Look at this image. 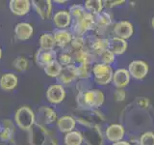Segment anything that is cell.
Instances as JSON below:
<instances>
[{
    "instance_id": "obj_1",
    "label": "cell",
    "mask_w": 154,
    "mask_h": 145,
    "mask_svg": "<svg viewBox=\"0 0 154 145\" xmlns=\"http://www.w3.org/2000/svg\"><path fill=\"white\" fill-rule=\"evenodd\" d=\"M105 96L98 89H91L85 92H79L76 96V102L82 109H95L104 104Z\"/></svg>"
},
{
    "instance_id": "obj_2",
    "label": "cell",
    "mask_w": 154,
    "mask_h": 145,
    "mask_svg": "<svg viewBox=\"0 0 154 145\" xmlns=\"http://www.w3.org/2000/svg\"><path fill=\"white\" fill-rule=\"evenodd\" d=\"M14 123L20 130L28 132L36 123V115L30 108L21 106L14 114Z\"/></svg>"
},
{
    "instance_id": "obj_3",
    "label": "cell",
    "mask_w": 154,
    "mask_h": 145,
    "mask_svg": "<svg viewBox=\"0 0 154 145\" xmlns=\"http://www.w3.org/2000/svg\"><path fill=\"white\" fill-rule=\"evenodd\" d=\"M114 71L112 67L102 63H94L91 66V75L94 76V80L98 85H107L112 82Z\"/></svg>"
},
{
    "instance_id": "obj_4",
    "label": "cell",
    "mask_w": 154,
    "mask_h": 145,
    "mask_svg": "<svg viewBox=\"0 0 154 145\" xmlns=\"http://www.w3.org/2000/svg\"><path fill=\"white\" fill-rule=\"evenodd\" d=\"M29 144L30 145H45L49 134L42 125L35 123L33 127L28 130Z\"/></svg>"
},
{
    "instance_id": "obj_5",
    "label": "cell",
    "mask_w": 154,
    "mask_h": 145,
    "mask_svg": "<svg viewBox=\"0 0 154 145\" xmlns=\"http://www.w3.org/2000/svg\"><path fill=\"white\" fill-rule=\"evenodd\" d=\"M127 70L130 76L133 77L134 79L142 80L146 77L149 72V67L147 63L143 60H134L129 63Z\"/></svg>"
},
{
    "instance_id": "obj_6",
    "label": "cell",
    "mask_w": 154,
    "mask_h": 145,
    "mask_svg": "<svg viewBox=\"0 0 154 145\" xmlns=\"http://www.w3.org/2000/svg\"><path fill=\"white\" fill-rule=\"evenodd\" d=\"M66 98L65 87L61 84H52L46 90V99L52 105H59Z\"/></svg>"
},
{
    "instance_id": "obj_7",
    "label": "cell",
    "mask_w": 154,
    "mask_h": 145,
    "mask_svg": "<svg viewBox=\"0 0 154 145\" xmlns=\"http://www.w3.org/2000/svg\"><path fill=\"white\" fill-rule=\"evenodd\" d=\"M113 33L115 37L127 40V39L131 38L134 34L133 24L128 21H118L113 27Z\"/></svg>"
},
{
    "instance_id": "obj_8",
    "label": "cell",
    "mask_w": 154,
    "mask_h": 145,
    "mask_svg": "<svg viewBox=\"0 0 154 145\" xmlns=\"http://www.w3.org/2000/svg\"><path fill=\"white\" fill-rule=\"evenodd\" d=\"M38 123L41 125H50L58 120L56 111L49 106H41L36 116Z\"/></svg>"
},
{
    "instance_id": "obj_9",
    "label": "cell",
    "mask_w": 154,
    "mask_h": 145,
    "mask_svg": "<svg viewBox=\"0 0 154 145\" xmlns=\"http://www.w3.org/2000/svg\"><path fill=\"white\" fill-rule=\"evenodd\" d=\"M124 135H125L124 127L120 124H111L105 130L106 139L112 143L123 140Z\"/></svg>"
},
{
    "instance_id": "obj_10",
    "label": "cell",
    "mask_w": 154,
    "mask_h": 145,
    "mask_svg": "<svg viewBox=\"0 0 154 145\" xmlns=\"http://www.w3.org/2000/svg\"><path fill=\"white\" fill-rule=\"evenodd\" d=\"M130 79L131 76H130L128 70L124 68H119L114 72L112 83L117 89H123L129 84Z\"/></svg>"
},
{
    "instance_id": "obj_11",
    "label": "cell",
    "mask_w": 154,
    "mask_h": 145,
    "mask_svg": "<svg viewBox=\"0 0 154 145\" xmlns=\"http://www.w3.org/2000/svg\"><path fill=\"white\" fill-rule=\"evenodd\" d=\"M77 79L76 76V65L71 64L66 67H63L61 74L57 77V80L59 81L61 85H70L72 82Z\"/></svg>"
},
{
    "instance_id": "obj_12",
    "label": "cell",
    "mask_w": 154,
    "mask_h": 145,
    "mask_svg": "<svg viewBox=\"0 0 154 145\" xmlns=\"http://www.w3.org/2000/svg\"><path fill=\"white\" fill-rule=\"evenodd\" d=\"M31 4L42 19L50 18L52 14V2L50 0H34Z\"/></svg>"
},
{
    "instance_id": "obj_13",
    "label": "cell",
    "mask_w": 154,
    "mask_h": 145,
    "mask_svg": "<svg viewBox=\"0 0 154 145\" xmlns=\"http://www.w3.org/2000/svg\"><path fill=\"white\" fill-rule=\"evenodd\" d=\"M32 6L29 0H11L9 2V9L16 16H25L30 12Z\"/></svg>"
},
{
    "instance_id": "obj_14",
    "label": "cell",
    "mask_w": 154,
    "mask_h": 145,
    "mask_svg": "<svg viewBox=\"0 0 154 145\" xmlns=\"http://www.w3.org/2000/svg\"><path fill=\"white\" fill-rule=\"evenodd\" d=\"M96 55L90 50H81L78 51H72V59L77 65H91L95 61Z\"/></svg>"
},
{
    "instance_id": "obj_15",
    "label": "cell",
    "mask_w": 154,
    "mask_h": 145,
    "mask_svg": "<svg viewBox=\"0 0 154 145\" xmlns=\"http://www.w3.org/2000/svg\"><path fill=\"white\" fill-rule=\"evenodd\" d=\"M35 60L38 66L45 68L49 63L57 60V52L54 50H41V48H38V51L36 52Z\"/></svg>"
},
{
    "instance_id": "obj_16",
    "label": "cell",
    "mask_w": 154,
    "mask_h": 145,
    "mask_svg": "<svg viewBox=\"0 0 154 145\" xmlns=\"http://www.w3.org/2000/svg\"><path fill=\"white\" fill-rule=\"evenodd\" d=\"M53 24L56 26L57 29H66L71 25L72 18L69 11L66 10H60L54 14L53 16Z\"/></svg>"
},
{
    "instance_id": "obj_17",
    "label": "cell",
    "mask_w": 154,
    "mask_h": 145,
    "mask_svg": "<svg viewBox=\"0 0 154 145\" xmlns=\"http://www.w3.org/2000/svg\"><path fill=\"white\" fill-rule=\"evenodd\" d=\"M52 34L54 36L56 46L61 48H66L67 46H69L73 38L71 32L66 29H56Z\"/></svg>"
},
{
    "instance_id": "obj_18",
    "label": "cell",
    "mask_w": 154,
    "mask_h": 145,
    "mask_svg": "<svg viewBox=\"0 0 154 145\" xmlns=\"http://www.w3.org/2000/svg\"><path fill=\"white\" fill-rule=\"evenodd\" d=\"M33 26L28 22H19L14 27V37L19 41H26L33 36Z\"/></svg>"
},
{
    "instance_id": "obj_19",
    "label": "cell",
    "mask_w": 154,
    "mask_h": 145,
    "mask_svg": "<svg viewBox=\"0 0 154 145\" xmlns=\"http://www.w3.org/2000/svg\"><path fill=\"white\" fill-rule=\"evenodd\" d=\"M75 126L76 120L73 116L65 115L57 120V128L63 134H67L74 130Z\"/></svg>"
},
{
    "instance_id": "obj_20",
    "label": "cell",
    "mask_w": 154,
    "mask_h": 145,
    "mask_svg": "<svg viewBox=\"0 0 154 145\" xmlns=\"http://www.w3.org/2000/svg\"><path fill=\"white\" fill-rule=\"evenodd\" d=\"M14 132H16V127H14V122H12L11 120L4 119L2 122V132L0 134V140L2 142L7 143L12 142Z\"/></svg>"
},
{
    "instance_id": "obj_21",
    "label": "cell",
    "mask_w": 154,
    "mask_h": 145,
    "mask_svg": "<svg viewBox=\"0 0 154 145\" xmlns=\"http://www.w3.org/2000/svg\"><path fill=\"white\" fill-rule=\"evenodd\" d=\"M128 47V44L126 40L120 39L118 37H112L109 39V50L115 55H122L126 51Z\"/></svg>"
},
{
    "instance_id": "obj_22",
    "label": "cell",
    "mask_w": 154,
    "mask_h": 145,
    "mask_svg": "<svg viewBox=\"0 0 154 145\" xmlns=\"http://www.w3.org/2000/svg\"><path fill=\"white\" fill-rule=\"evenodd\" d=\"M17 76L12 72L2 75L0 77V88L4 91H11L17 86Z\"/></svg>"
},
{
    "instance_id": "obj_23",
    "label": "cell",
    "mask_w": 154,
    "mask_h": 145,
    "mask_svg": "<svg viewBox=\"0 0 154 145\" xmlns=\"http://www.w3.org/2000/svg\"><path fill=\"white\" fill-rule=\"evenodd\" d=\"M106 50H109V39L108 38H103V37L95 38L94 40L91 43L90 50L91 52H94L96 56Z\"/></svg>"
},
{
    "instance_id": "obj_24",
    "label": "cell",
    "mask_w": 154,
    "mask_h": 145,
    "mask_svg": "<svg viewBox=\"0 0 154 145\" xmlns=\"http://www.w3.org/2000/svg\"><path fill=\"white\" fill-rule=\"evenodd\" d=\"M84 8L87 13L93 16H97L98 14L103 12L104 4L102 0H87L84 4Z\"/></svg>"
},
{
    "instance_id": "obj_25",
    "label": "cell",
    "mask_w": 154,
    "mask_h": 145,
    "mask_svg": "<svg viewBox=\"0 0 154 145\" xmlns=\"http://www.w3.org/2000/svg\"><path fill=\"white\" fill-rule=\"evenodd\" d=\"M38 44H40L41 50H52L56 47V43L54 40V36L52 33H43L38 39Z\"/></svg>"
},
{
    "instance_id": "obj_26",
    "label": "cell",
    "mask_w": 154,
    "mask_h": 145,
    "mask_svg": "<svg viewBox=\"0 0 154 145\" xmlns=\"http://www.w3.org/2000/svg\"><path fill=\"white\" fill-rule=\"evenodd\" d=\"M84 137L78 130H72L65 135L64 143L65 145H82Z\"/></svg>"
},
{
    "instance_id": "obj_27",
    "label": "cell",
    "mask_w": 154,
    "mask_h": 145,
    "mask_svg": "<svg viewBox=\"0 0 154 145\" xmlns=\"http://www.w3.org/2000/svg\"><path fill=\"white\" fill-rule=\"evenodd\" d=\"M95 17L96 28H108L112 23L113 17L109 12H101Z\"/></svg>"
},
{
    "instance_id": "obj_28",
    "label": "cell",
    "mask_w": 154,
    "mask_h": 145,
    "mask_svg": "<svg viewBox=\"0 0 154 145\" xmlns=\"http://www.w3.org/2000/svg\"><path fill=\"white\" fill-rule=\"evenodd\" d=\"M63 67L61 66V64L57 60L53 61L51 63H49L48 65H46L45 68H43V71H45V75L50 76V77H57L59 76V75L61 74Z\"/></svg>"
},
{
    "instance_id": "obj_29",
    "label": "cell",
    "mask_w": 154,
    "mask_h": 145,
    "mask_svg": "<svg viewBox=\"0 0 154 145\" xmlns=\"http://www.w3.org/2000/svg\"><path fill=\"white\" fill-rule=\"evenodd\" d=\"M69 13L70 14L72 21H78V19H81L84 17V14H86V10L84 6H82V5L74 4L69 7Z\"/></svg>"
},
{
    "instance_id": "obj_30",
    "label": "cell",
    "mask_w": 154,
    "mask_h": 145,
    "mask_svg": "<svg viewBox=\"0 0 154 145\" xmlns=\"http://www.w3.org/2000/svg\"><path fill=\"white\" fill-rule=\"evenodd\" d=\"M91 76V65H76V76L81 80L89 79Z\"/></svg>"
},
{
    "instance_id": "obj_31",
    "label": "cell",
    "mask_w": 154,
    "mask_h": 145,
    "mask_svg": "<svg viewBox=\"0 0 154 145\" xmlns=\"http://www.w3.org/2000/svg\"><path fill=\"white\" fill-rule=\"evenodd\" d=\"M96 57L98 58L99 63H102V64L109 65V66H111V64H113L116 59V55L110 50H106L102 51Z\"/></svg>"
},
{
    "instance_id": "obj_32",
    "label": "cell",
    "mask_w": 154,
    "mask_h": 145,
    "mask_svg": "<svg viewBox=\"0 0 154 145\" xmlns=\"http://www.w3.org/2000/svg\"><path fill=\"white\" fill-rule=\"evenodd\" d=\"M57 61L60 63L62 67H66L69 65L73 64L72 59V51H62L59 54H57Z\"/></svg>"
},
{
    "instance_id": "obj_33",
    "label": "cell",
    "mask_w": 154,
    "mask_h": 145,
    "mask_svg": "<svg viewBox=\"0 0 154 145\" xmlns=\"http://www.w3.org/2000/svg\"><path fill=\"white\" fill-rule=\"evenodd\" d=\"M69 46L72 51H78L81 50H84L86 46V40L84 39V37H73Z\"/></svg>"
},
{
    "instance_id": "obj_34",
    "label": "cell",
    "mask_w": 154,
    "mask_h": 145,
    "mask_svg": "<svg viewBox=\"0 0 154 145\" xmlns=\"http://www.w3.org/2000/svg\"><path fill=\"white\" fill-rule=\"evenodd\" d=\"M139 145H154V133L146 132L139 138Z\"/></svg>"
},
{
    "instance_id": "obj_35",
    "label": "cell",
    "mask_w": 154,
    "mask_h": 145,
    "mask_svg": "<svg viewBox=\"0 0 154 145\" xmlns=\"http://www.w3.org/2000/svg\"><path fill=\"white\" fill-rule=\"evenodd\" d=\"M13 66L14 69H17L19 72H24L28 68V61L25 57H17L16 60L13 62Z\"/></svg>"
},
{
    "instance_id": "obj_36",
    "label": "cell",
    "mask_w": 154,
    "mask_h": 145,
    "mask_svg": "<svg viewBox=\"0 0 154 145\" xmlns=\"http://www.w3.org/2000/svg\"><path fill=\"white\" fill-rule=\"evenodd\" d=\"M126 93H125L124 89H116L114 92V99L116 102H122L125 100Z\"/></svg>"
},
{
    "instance_id": "obj_37",
    "label": "cell",
    "mask_w": 154,
    "mask_h": 145,
    "mask_svg": "<svg viewBox=\"0 0 154 145\" xmlns=\"http://www.w3.org/2000/svg\"><path fill=\"white\" fill-rule=\"evenodd\" d=\"M125 1L124 0H119V1H111V0H108V1H103V4H104V7L106 8H114L116 6H119V5H122V4H124Z\"/></svg>"
},
{
    "instance_id": "obj_38",
    "label": "cell",
    "mask_w": 154,
    "mask_h": 145,
    "mask_svg": "<svg viewBox=\"0 0 154 145\" xmlns=\"http://www.w3.org/2000/svg\"><path fill=\"white\" fill-rule=\"evenodd\" d=\"M45 145H57V143H56V141L54 139H53L50 135L48 137V138H47V140L45 141Z\"/></svg>"
},
{
    "instance_id": "obj_39",
    "label": "cell",
    "mask_w": 154,
    "mask_h": 145,
    "mask_svg": "<svg viewBox=\"0 0 154 145\" xmlns=\"http://www.w3.org/2000/svg\"><path fill=\"white\" fill-rule=\"evenodd\" d=\"M112 145H132L129 141H126V140H120V141L118 142H115Z\"/></svg>"
},
{
    "instance_id": "obj_40",
    "label": "cell",
    "mask_w": 154,
    "mask_h": 145,
    "mask_svg": "<svg viewBox=\"0 0 154 145\" xmlns=\"http://www.w3.org/2000/svg\"><path fill=\"white\" fill-rule=\"evenodd\" d=\"M151 26H152V28L154 29V17L151 18Z\"/></svg>"
},
{
    "instance_id": "obj_41",
    "label": "cell",
    "mask_w": 154,
    "mask_h": 145,
    "mask_svg": "<svg viewBox=\"0 0 154 145\" xmlns=\"http://www.w3.org/2000/svg\"><path fill=\"white\" fill-rule=\"evenodd\" d=\"M55 3H66V1H58V0H56V1H54Z\"/></svg>"
},
{
    "instance_id": "obj_42",
    "label": "cell",
    "mask_w": 154,
    "mask_h": 145,
    "mask_svg": "<svg viewBox=\"0 0 154 145\" xmlns=\"http://www.w3.org/2000/svg\"><path fill=\"white\" fill-rule=\"evenodd\" d=\"M1 58H2V50H1V47H0V60H1Z\"/></svg>"
}]
</instances>
